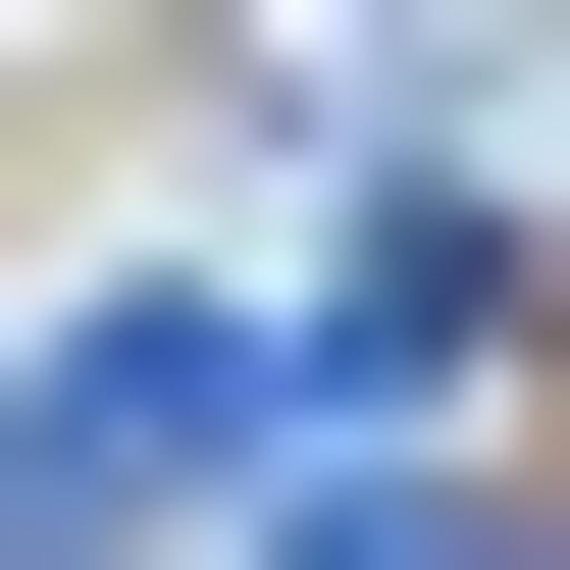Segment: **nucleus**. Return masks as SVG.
<instances>
[{
  "label": "nucleus",
  "instance_id": "f257e3e1",
  "mask_svg": "<svg viewBox=\"0 0 570 570\" xmlns=\"http://www.w3.org/2000/svg\"><path fill=\"white\" fill-rule=\"evenodd\" d=\"M259 466H312V312L259 259H52L0 312V570H259Z\"/></svg>",
  "mask_w": 570,
  "mask_h": 570
}]
</instances>
